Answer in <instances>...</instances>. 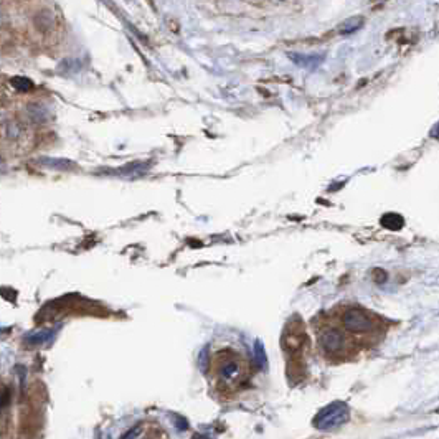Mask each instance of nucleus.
I'll use <instances>...</instances> for the list:
<instances>
[{"label": "nucleus", "instance_id": "obj_1", "mask_svg": "<svg viewBox=\"0 0 439 439\" xmlns=\"http://www.w3.org/2000/svg\"><path fill=\"white\" fill-rule=\"evenodd\" d=\"M208 373L215 393L225 400L238 395L251 376L248 360L231 347L216 350L210 360Z\"/></svg>", "mask_w": 439, "mask_h": 439}, {"label": "nucleus", "instance_id": "obj_2", "mask_svg": "<svg viewBox=\"0 0 439 439\" xmlns=\"http://www.w3.org/2000/svg\"><path fill=\"white\" fill-rule=\"evenodd\" d=\"M307 344V335L304 330V324L299 319H291L284 329L282 334V347L287 357L294 360L304 352V347Z\"/></svg>", "mask_w": 439, "mask_h": 439}, {"label": "nucleus", "instance_id": "obj_3", "mask_svg": "<svg viewBox=\"0 0 439 439\" xmlns=\"http://www.w3.org/2000/svg\"><path fill=\"white\" fill-rule=\"evenodd\" d=\"M340 325L350 334H370L375 329V320L360 307H349L340 314Z\"/></svg>", "mask_w": 439, "mask_h": 439}, {"label": "nucleus", "instance_id": "obj_4", "mask_svg": "<svg viewBox=\"0 0 439 439\" xmlns=\"http://www.w3.org/2000/svg\"><path fill=\"white\" fill-rule=\"evenodd\" d=\"M349 421V406L342 401L330 403L329 406H325L324 410L317 413V416L314 418V425L319 430H332V428L342 426L344 423Z\"/></svg>", "mask_w": 439, "mask_h": 439}, {"label": "nucleus", "instance_id": "obj_5", "mask_svg": "<svg viewBox=\"0 0 439 439\" xmlns=\"http://www.w3.org/2000/svg\"><path fill=\"white\" fill-rule=\"evenodd\" d=\"M319 345L324 350V353L330 357H339L349 347L347 332L339 327H325L319 334Z\"/></svg>", "mask_w": 439, "mask_h": 439}, {"label": "nucleus", "instance_id": "obj_6", "mask_svg": "<svg viewBox=\"0 0 439 439\" xmlns=\"http://www.w3.org/2000/svg\"><path fill=\"white\" fill-rule=\"evenodd\" d=\"M121 439H169V435L159 421L144 420L129 428Z\"/></svg>", "mask_w": 439, "mask_h": 439}, {"label": "nucleus", "instance_id": "obj_7", "mask_svg": "<svg viewBox=\"0 0 439 439\" xmlns=\"http://www.w3.org/2000/svg\"><path fill=\"white\" fill-rule=\"evenodd\" d=\"M40 164L46 165V167H51V169H56V170H68V169H73L75 164L71 162V160H66V159H40Z\"/></svg>", "mask_w": 439, "mask_h": 439}, {"label": "nucleus", "instance_id": "obj_8", "mask_svg": "<svg viewBox=\"0 0 439 439\" xmlns=\"http://www.w3.org/2000/svg\"><path fill=\"white\" fill-rule=\"evenodd\" d=\"M10 85L18 92H30L33 89V81L30 78H25V76H15V78L10 80Z\"/></svg>", "mask_w": 439, "mask_h": 439}, {"label": "nucleus", "instance_id": "obj_9", "mask_svg": "<svg viewBox=\"0 0 439 439\" xmlns=\"http://www.w3.org/2000/svg\"><path fill=\"white\" fill-rule=\"evenodd\" d=\"M403 223H405V220H403V216L396 215V213H388L385 215L383 218H381V225L386 226V228L390 230H400Z\"/></svg>", "mask_w": 439, "mask_h": 439}, {"label": "nucleus", "instance_id": "obj_10", "mask_svg": "<svg viewBox=\"0 0 439 439\" xmlns=\"http://www.w3.org/2000/svg\"><path fill=\"white\" fill-rule=\"evenodd\" d=\"M28 112L33 121H45L46 116H48V112H46L45 107L41 104H37V102H32V104H30Z\"/></svg>", "mask_w": 439, "mask_h": 439}, {"label": "nucleus", "instance_id": "obj_11", "mask_svg": "<svg viewBox=\"0 0 439 439\" xmlns=\"http://www.w3.org/2000/svg\"><path fill=\"white\" fill-rule=\"evenodd\" d=\"M256 358H258V363H260V366H264L266 355H264V350H263V347H261V344L256 345Z\"/></svg>", "mask_w": 439, "mask_h": 439}, {"label": "nucleus", "instance_id": "obj_12", "mask_svg": "<svg viewBox=\"0 0 439 439\" xmlns=\"http://www.w3.org/2000/svg\"><path fill=\"white\" fill-rule=\"evenodd\" d=\"M375 277H376V282H383L386 281V274L381 269H376L375 271Z\"/></svg>", "mask_w": 439, "mask_h": 439}, {"label": "nucleus", "instance_id": "obj_13", "mask_svg": "<svg viewBox=\"0 0 439 439\" xmlns=\"http://www.w3.org/2000/svg\"><path fill=\"white\" fill-rule=\"evenodd\" d=\"M431 136H433V137H439V122L436 124L435 127H433V131H431Z\"/></svg>", "mask_w": 439, "mask_h": 439}]
</instances>
